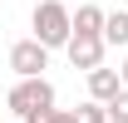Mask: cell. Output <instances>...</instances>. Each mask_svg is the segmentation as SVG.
Instances as JSON below:
<instances>
[{"label":"cell","mask_w":128,"mask_h":123,"mask_svg":"<svg viewBox=\"0 0 128 123\" xmlns=\"http://www.w3.org/2000/svg\"><path fill=\"white\" fill-rule=\"evenodd\" d=\"M30 25H34V40L44 49H64L69 34H74V20H69V5L64 0H40L34 15H30Z\"/></svg>","instance_id":"6da1fadb"},{"label":"cell","mask_w":128,"mask_h":123,"mask_svg":"<svg viewBox=\"0 0 128 123\" xmlns=\"http://www.w3.org/2000/svg\"><path fill=\"white\" fill-rule=\"evenodd\" d=\"M5 104H10V113H15V118H30V113H40V108H54V84H49L44 74L20 79L15 89L5 94Z\"/></svg>","instance_id":"7a4b0ae2"},{"label":"cell","mask_w":128,"mask_h":123,"mask_svg":"<svg viewBox=\"0 0 128 123\" xmlns=\"http://www.w3.org/2000/svg\"><path fill=\"white\" fill-rule=\"evenodd\" d=\"M10 69H15L20 79H34V74H44L49 69V49L40 44V40H15V44H10Z\"/></svg>","instance_id":"3957f363"},{"label":"cell","mask_w":128,"mask_h":123,"mask_svg":"<svg viewBox=\"0 0 128 123\" xmlns=\"http://www.w3.org/2000/svg\"><path fill=\"white\" fill-rule=\"evenodd\" d=\"M104 34H69V44H64V54H69V64H74V69H84V74H89V69H98V64H104Z\"/></svg>","instance_id":"277c9868"},{"label":"cell","mask_w":128,"mask_h":123,"mask_svg":"<svg viewBox=\"0 0 128 123\" xmlns=\"http://www.w3.org/2000/svg\"><path fill=\"white\" fill-rule=\"evenodd\" d=\"M123 89V79H118V69H89V98H98V104H108L113 94Z\"/></svg>","instance_id":"5b68a950"},{"label":"cell","mask_w":128,"mask_h":123,"mask_svg":"<svg viewBox=\"0 0 128 123\" xmlns=\"http://www.w3.org/2000/svg\"><path fill=\"white\" fill-rule=\"evenodd\" d=\"M74 20V34H104V10L98 5H79V10H69Z\"/></svg>","instance_id":"8992f818"},{"label":"cell","mask_w":128,"mask_h":123,"mask_svg":"<svg viewBox=\"0 0 128 123\" xmlns=\"http://www.w3.org/2000/svg\"><path fill=\"white\" fill-rule=\"evenodd\" d=\"M104 44H128V10H104Z\"/></svg>","instance_id":"52a82bcc"},{"label":"cell","mask_w":128,"mask_h":123,"mask_svg":"<svg viewBox=\"0 0 128 123\" xmlns=\"http://www.w3.org/2000/svg\"><path fill=\"white\" fill-rule=\"evenodd\" d=\"M74 118H79V123H108V108L98 104V98H89V104L74 108Z\"/></svg>","instance_id":"ba28073f"},{"label":"cell","mask_w":128,"mask_h":123,"mask_svg":"<svg viewBox=\"0 0 128 123\" xmlns=\"http://www.w3.org/2000/svg\"><path fill=\"white\" fill-rule=\"evenodd\" d=\"M104 108H108V118H113V123H128V89H118Z\"/></svg>","instance_id":"9c48e42d"},{"label":"cell","mask_w":128,"mask_h":123,"mask_svg":"<svg viewBox=\"0 0 128 123\" xmlns=\"http://www.w3.org/2000/svg\"><path fill=\"white\" fill-rule=\"evenodd\" d=\"M54 123H79V118H74V108H54Z\"/></svg>","instance_id":"30bf717a"},{"label":"cell","mask_w":128,"mask_h":123,"mask_svg":"<svg viewBox=\"0 0 128 123\" xmlns=\"http://www.w3.org/2000/svg\"><path fill=\"white\" fill-rule=\"evenodd\" d=\"M118 79H123V89H128V59H123V64H118Z\"/></svg>","instance_id":"8fae6325"},{"label":"cell","mask_w":128,"mask_h":123,"mask_svg":"<svg viewBox=\"0 0 128 123\" xmlns=\"http://www.w3.org/2000/svg\"><path fill=\"white\" fill-rule=\"evenodd\" d=\"M108 123H113V118H108Z\"/></svg>","instance_id":"7c38bea8"}]
</instances>
